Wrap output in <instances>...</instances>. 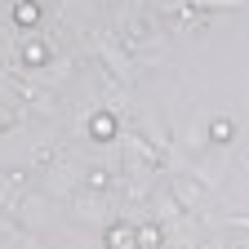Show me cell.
<instances>
[{
	"instance_id": "8992f818",
	"label": "cell",
	"mask_w": 249,
	"mask_h": 249,
	"mask_svg": "<svg viewBox=\"0 0 249 249\" xmlns=\"http://www.w3.org/2000/svg\"><path fill=\"white\" fill-rule=\"evenodd\" d=\"M231 138H236V124H231V120H213V124H209V142L223 147V142H231Z\"/></svg>"
},
{
	"instance_id": "7a4b0ae2",
	"label": "cell",
	"mask_w": 249,
	"mask_h": 249,
	"mask_svg": "<svg viewBox=\"0 0 249 249\" xmlns=\"http://www.w3.org/2000/svg\"><path fill=\"white\" fill-rule=\"evenodd\" d=\"M89 134L98 138V142H111V138H116V116H111V111L89 116Z\"/></svg>"
},
{
	"instance_id": "3957f363",
	"label": "cell",
	"mask_w": 249,
	"mask_h": 249,
	"mask_svg": "<svg viewBox=\"0 0 249 249\" xmlns=\"http://www.w3.org/2000/svg\"><path fill=\"white\" fill-rule=\"evenodd\" d=\"M14 22L18 27H36L40 22V5H36V0H18V5H14Z\"/></svg>"
},
{
	"instance_id": "6da1fadb",
	"label": "cell",
	"mask_w": 249,
	"mask_h": 249,
	"mask_svg": "<svg viewBox=\"0 0 249 249\" xmlns=\"http://www.w3.org/2000/svg\"><path fill=\"white\" fill-rule=\"evenodd\" d=\"M103 245L107 249H138V236H134V227H124V223H116L107 236H103Z\"/></svg>"
},
{
	"instance_id": "52a82bcc",
	"label": "cell",
	"mask_w": 249,
	"mask_h": 249,
	"mask_svg": "<svg viewBox=\"0 0 249 249\" xmlns=\"http://www.w3.org/2000/svg\"><path fill=\"white\" fill-rule=\"evenodd\" d=\"M89 187H93V192H103V187H107V174H103V169H93V174H89Z\"/></svg>"
},
{
	"instance_id": "5b68a950",
	"label": "cell",
	"mask_w": 249,
	"mask_h": 249,
	"mask_svg": "<svg viewBox=\"0 0 249 249\" xmlns=\"http://www.w3.org/2000/svg\"><path fill=\"white\" fill-rule=\"evenodd\" d=\"M134 236H138V249H160V240H165V231L156 227V223L151 227H138Z\"/></svg>"
},
{
	"instance_id": "277c9868",
	"label": "cell",
	"mask_w": 249,
	"mask_h": 249,
	"mask_svg": "<svg viewBox=\"0 0 249 249\" xmlns=\"http://www.w3.org/2000/svg\"><path fill=\"white\" fill-rule=\"evenodd\" d=\"M18 53H22V62H27V67H45V62H49V49H45L40 40H31V45H22Z\"/></svg>"
}]
</instances>
